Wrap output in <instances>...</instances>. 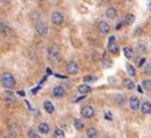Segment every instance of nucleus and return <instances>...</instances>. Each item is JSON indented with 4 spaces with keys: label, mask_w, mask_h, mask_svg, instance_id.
I'll return each mask as SVG.
<instances>
[{
    "label": "nucleus",
    "mask_w": 151,
    "mask_h": 138,
    "mask_svg": "<svg viewBox=\"0 0 151 138\" xmlns=\"http://www.w3.org/2000/svg\"><path fill=\"white\" fill-rule=\"evenodd\" d=\"M83 125H85V124H83V119H82V118H75V119H73V126H75L78 131L83 129Z\"/></svg>",
    "instance_id": "6ab92c4d"
},
{
    "label": "nucleus",
    "mask_w": 151,
    "mask_h": 138,
    "mask_svg": "<svg viewBox=\"0 0 151 138\" xmlns=\"http://www.w3.org/2000/svg\"><path fill=\"white\" fill-rule=\"evenodd\" d=\"M137 50H138V52H145V50H147V47H145L144 43H139V45L137 46Z\"/></svg>",
    "instance_id": "c85d7f7f"
},
{
    "label": "nucleus",
    "mask_w": 151,
    "mask_h": 138,
    "mask_svg": "<svg viewBox=\"0 0 151 138\" xmlns=\"http://www.w3.org/2000/svg\"><path fill=\"white\" fill-rule=\"evenodd\" d=\"M138 65H139V66H141V65H145V59H139Z\"/></svg>",
    "instance_id": "72a5a7b5"
},
{
    "label": "nucleus",
    "mask_w": 151,
    "mask_h": 138,
    "mask_svg": "<svg viewBox=\"0 0 151 138\" xmlns=\"http://www.w3.org/2000/svg\"><path fill=\"white\" fill-rule=\"evenodd\" d=\"M139 105H141V101L138 99V96H131L128 99V106H129L131 111H138Z\"/></svg>",
    "instance_id": "6e6552de"
},
{
    "label": "nucleus",
    "mask_w": 151,
    "mask_h": 138,
    "mask_svg": "<svg viewBox=\"0 0 151 138\" xmlns=\"http://www.w3.org/2000/svg\"><path fill=\"white\" fill-rule=\"evenodd\" d=\"M98 129L95 128V126H89V128H86V131H85V135L86 138H98Z\"/></svg>",
    "instance_id": "2eb2a0df"
},
{
    "label": "nucleus",
    "mask_w": 151,
    "mask_h": 138,
    "mask_svg": "<svg viewBox=\"0 0 151 138\" xmlns=\"http://www.w3.org/2000/svg\"><path fill=\"white\" fill-rule=\"evenodd\" d=\"M53 138H65V132H63V129H60V128H55V131H53Z\"/></svg>",
    "instance_id": "393cba45"
},
{
    "label": "nucleus",
    "mask_w": 151,
    "mask_h": 138,
    "mask_svg": "<svg viewBox=\"0 0 151 138\" xmlns=\"http://www.w3.org/2000/svg\"><path fill=\"white\" fill-rule=\"evenodd\" d=\"M49 138H53V137H49Z\"/></svg>",
    "instance_id": "79ce46f5"
},
{
    "label": "nucleus",
    "mask_w": 151,
    "mask_h": 138,
    "mask_svg": "<svg viewBox=\"0 0 151 138\" xmlns=\"http://www.w3.org/2000/svg\"><path fill=\"white\" fill-rule=\"evenodd\" d=\"M36 17H37V19L40 17V14H39V12H33V13H32V19H35V20H36Z\"/></svg>",
    "instance_id": "7c9ffc66"
},
{
    "label": "nucleus",
    "mask_w": 151,
    "mask_h": 138,
    "mask_svg": "<svg viewBox=\"0 0 151 138\" xmlns=\"http://www.w3.org/2000/svg\"><path fill=\"white\" fill-rule=\"evenodd\" d=\"M1 3H4V4H7V3H9V0H1Z\"/></svg>",
    "instance_id": "4c0bfd02"
},
{
    "label": "nucleus",
    "mask_w": 151,
    "mask_h": 138,
    "mask_svg": "<svg viewBox=\"0 0 151 138\" xmlns=\"http://www.w3.org/2000/svg\"><path fill=\"white\" fill-rule=\"evenodd\" d=\"M127 73L131 76V79L137 76V70H135V68H134L132 65H128V66H127Z\"/></svg>",
    "instance_id": "5701e85b"
},
{
    "label": "nucleus",
    "mask_w": 151,
    "mask_h": 138,
    "mask_svg": "<svg viewBox=\"0 0 151 138\" xmlns=\"http://www.w3.org/2000/svg\"><path fill=\"white\" fill-rule=\"evenodd\" d=\"M122 99H124V98H122L121 95H119V96H116V104H122V102H124Z\"/></svg>",
    "instance_id": "2f4dec72"
},
{
    "label": "nucleus",
    "mask_w": 151,
    "mask_h": 138,
    "mask_svg": "<svg viewBox=\"0 0 151 138\" xmlns=\"http://www.w3.org/2000/svg\"><path fill=\"white\" fill-rule=\"evenodd\" d=\"M78 91H79V93H88V92L91 91V86L86 85V83H82V85L78 86Z\"/></svg>",
    "instance_id": "4be33fe9"
},
{
    "label": "nucleus",
    "mask_w": 151,
    "mask_h": 138,
    "mask_svg": "<svg viewBox=\"0 0 151 138\" xmlns=\"http://www.w3.org/2000/svg\"><path fill=\"white\" fill-rule=\"evenodd\" d=\"M37 1H45V0H37Z\"/></svg>",
    "instance_id": "a19ab883"
},
{
    "label": "nucleus",
    "mask_w": 151,
    "mask_h": 138,
    "mask_svg": "<svg viewBox=\"0 0 151 138\" xmlns=\"http://www.w3.org/2000/svg\"><path fill=\"white\" fill-rule=\"evenodd\" d=\"M0 33L1 34H6V36H13L14 32H13V29L7 24V23L4 22H0Z\"/></svg>",
    "instance_id": "9d476101"
},
{
    "label": "nucleus",
    "mask_w": 151,
    "mask_h": 138,
    "mask_svg": "<svg viewBox=\"0 0 151 138\" xmlns=\"http://www.w3.org/2000/svg\"><path fill=\"white\" fill-rule=\"evenodd\" d=\"M95 108H93L92 105H85V106H82L81 109V116L82 119H91L95 116Z\"/></svg>",
    "instance_id": "7ed1b4c3"
},
{
    "label": "nucleus",
    "mask_w": 151,
    "mask_h": 138,
    "mask_svg": "<svg viewBox=\"0 0 151 138\" xmlns=\"http://www.w3.org/2000/svg\"><path fill=\"white\" fill-rule=\"evenodd\" d=\"M105 118H106V119H112V115H111V112H105Z\"/></svg>",
    "instance_id": "473e14b6"
},
{
    "label": "nucleus",
    "mask_w": 151,
    "mask_h": 138,
    "mask_svg": "<svg viewBox=\"0 0 151 138\" xmlns=\"http://www.w3.org/2000/svg\"><path fill=\"white\" fill-rule=\"evenodd\" d=\"M147 9H148V12H150V13H151V0H150V1H148V4H147Z\"/></svg>",
    "instance_id": "c9c22d12"
},
{
    "label": "nucleus",
    "mask_w": 151,
    "mask_h": 138,
    "mask_svg": "<svg viewBox=\"0 0 151 138\" xmlns=\"http://www.w3.org/2000/svg\"><path fill=\"white\" fill-rule=\"evenodd\" d=\"M102 138H111V137H109V135H105V137H102Z\"/></svg>",
    "instance_id": "ea45409f"
},
{
    "label": "nucleus",
    "mask_w": 151,
    "mask_h": 138,
    "mask_svg": "<svg viewBox=\"0 0 151 138\" xmlns=\"http://www.w3.org/2000/svg\"><path fill=\"white\" fill-rule=\"evenodd\" d=\"M139 111H141V114L150 115L151 114V102L150 101H144V102H141V105H139Z\"/></svg>",
    "instance_id": "ddd939ff"
},
{
    "label": "nucleus",
    "mask_w": 151,
    "mask_h": 138,
    "mask_svg": "<svg viewBox=\"0 0 151 138\" xmlns=\"http://www.w3.org/2000/svg\"><path fill=\"white\" fill-rule=\"evenodd\" d=\"M122 86L125 88V89H135L137 86H135V83H134V80L131 79V78H125V79H122Z\"/></svg>",
    "instance_id": "dca6fc26"
},
{
    "label": "nucleus",
    "mask_w": 151,
    "mask_h": 138,
    "mask_svg": "<svg viewBox=\"0 0 151 138\" xmlns=\"http://www.w3.org/2000/svg\"><path fill=\"white\" fill-rule=\"evenodd\" d=\"M0 83H1L3 88H6V89H12V88H14V85H16L14 75L10 73V72H3V73L0 75Z\"/></svg>",
    "instance_id": "f257e3e1"
},
{
    "label": "nucleus",
    "mask_w": 151,
    "mask_h": 138,
    "mask_svg": "<svg viewBox=\"0 0 151 138\" xmlns=\"http://www.w3.org/2000/svg\"><path fill=\"white\" fill-rule=\"evenodd\" d=\"M37 131H39V134H42V135H47V134L50 132V125H49L47 122H40L39 126H37Z\"/></svg>",
    "instance_id": "4468645a"
},
{
    "label": "nucleus",
    "mask_w": 151,
    "mask_h": 138,
    "mask_svg": "<svg viewBox=\"0 0 151 138\" xmlns=\"http://www.w3.org/2000/svg\"><path fill=\"white\" fill-rule=\"evenodd\" d=\"M92 80H95V78H93L92 75H86V76H83V82H92Z\"/></svg>",
    "instance_id": "c756f323"
},
{
    "label": "nucleus",
    "mask_w": 151,
    "mask_h": 138,
    "mask_svg": "<svg viewBox=\"0 0 151 138\" xmlns=\"http://www.w3.org/2000/svg\"><path fill=\"white\" fill-rule=\"evenodd\" d=\"M27 137L29 138H42L37 132H36L35 129H29V132H27Z\"/></svg>",
    "instance_id": "cd10ccee"
},
{
    "label": "nucleus",
    "mask_w": 151,
    "mask_h": 138,
    "mask_svg": "<svg viewBox=\"0 0 151 138\" xmlns=\"http://www.w3.org/2000/svg\"><path fill=\"white\" fill-rule=\"evenodd\" d=\"M3 138H13V137H10V135H6V137H3Z\"/></svg>",
    "instance_id": "58836bf2"
},
{
    "label": "nucleus",
    "mask_w": 151,
    "mask_h": 138,
    "mask_svg": "<svg viewBox=\"0 0 151 138\" xmlns=\"http://www.w3.org/2000/svg\"><path fill=\"white\" fill-rule=\"evenodd\" d=\"M65 93H66V89H65V86H62V85H56V86H53V89H52V95H53L55 98H63Z\"/></svg>",
    "instance_id": "1a4fd4ad"
},
{
    "label": "nucleus",
    "mask_w": 151,
    "mask_h": 138,
    "mask_svg": "<svg viewBox=\"0 0 151 138\" xmlns=\"http://www.w3.org/2000/svg\"><path fill=\"white\" fill-rule=\"evenodd\" d=\"M105 16H106V19L114 20V19H116V16H118V12H116V9L114 6H109V7L105 9Z\"/></svg>",
    "instance_id": "9b49d317"
},
{
    "label": "nucleus",
    "mask_w": 151,
    "mask_h": 138,
    "mask_svg": "<svg viewBox=\"0 0 151 138\" xmlns=\"http://www.w3.org/2000/svg\"><path fill=\"white\" fill-rule=\"evenodd\" d=\"M47 59L52 62V63H58L59 59H60V50L56 45H50L47 47Z\"/></svg>",
    "instance_id": "f03ea898"
},
{
    "label": "nucleus",
    "mask_w": 151,
    "mask_h": 138,
    "mask_svg": "<svg viewBox=\"0 0 151 138\" xmlns=\"http://www.w3.org/2000/svg\"><path fill=\"white\" fill-rule=\"evenodd\" d=\"M137 91H138V92H144V89H142V88H141V85H139L138 88H137Z\"/></svg>",
    "instance_id": "e433bc0d"
},
{
    "label": "nucleus",
    "mask_w": 151,
    "mask_h": 138,
    "mask_svg": "<svg viewBox=\"0 0 151 138\" xmlns=\"http://www.w3.org/2000/svg\"><path fill=\"white\" fill-rule=\"evenodd\" d=\"M108 50L112 53V55H118L119 53V47L115 43V37H109V45H108Z\"/></svg>",
    "instance_id": "f8f14e48"
},
{
    "label": "nucleus",
    "mask_w": 151,
    "mask_h": 138,
    "mask_svg": "<svg viewBox=\"0 0 151 138\" xmlns=\"http://www.w3.org/2000/svg\"><path fill=\"white\" fill-rule=\"evenodd\" d=\"M9 134H10V137H12V135H19V134H20V128H19V125L14 124V122L10 124V125H9Z\"/></svg>",
    "instance_id": "a211bd4d"
},
{
    "label": "nucleus",
    "mask_w": 151,
    "mask_h": 138,
    "mask_svg": "<svg viewBox=\"0 0 151 138\" xmlns=\"http://www.w3.org/2000/svg\"><path fill=\"white\" fill-rule=\"evenodd\" d=\"M111 65H112V60L111 59H108V58H102V66L104 68H111Z\"/></svg>",
    "instance_id": "a878e982"
},
{
    "label": "nucleus",
    "mask_w": 151,
    "mask_h": 138,
    "mask_svg": "<svg viewBox=\"0 0 151 138\" xmlns=\"http://www.w3.org/2000/svg\"><path fill=\"white\" fill-rule=\"evenodd\" d=\"M122 52H124V56L127 58V59H132V58L135 56V50L132 47H129V46H125L122 49Z\"/></svg>",
    "instance_id": "f3484780"
},
{
    "label": "nucleus",
    "mask_w": 151,
    "mask_h": 138,
    "mask_svg": "<svg viewBox=\"0 0 151 138\" xmlns=\"http://www.w3.org/2000/svg\"><path fill=\"white\" fill-rule=\"evenodd\" d=\"M134 22H135V16L132 13H128L125 16V19H124V24H132Z\"/></svg>",
    "instance_id": "412c9836"
},
{
    "label": "nucleus",
    "mask_w": 151,
    "mask_h": 138,
    "mask_svg": "<svg viewBox=\"0 0 151 138\" xmlns=\"http://www.w3.org/2000/svg\"><path fill=\"white\" fill-rule=\"evenodd\" d=\"M122 24H124V23H118V24L115 26V29L116 30H118V29H121V27H122Z\"/></svg>",
    "instance_id": "f704fd0d"
},
{
    "label": "nucleus",
    "mask_w": 151,
    "mask_h": 138,
    "mask_svg": "<svg viewBox=\"0 0 151 138\" xmlns=\"http://www.w3.org/2000/svg\"><path fill=\"white\" fill-rule=\"evenodd\" d=\"M142 72H144L145 75L151 76V63H145V65H144V68H142Z\"/></svg>",
    "instance_id": "bb28decb"
},
{
    "label": "nucleus",
    "mask_w": 151,
    "mask_h": 138,
    "mask_svg": "<svg viewBox=\"0 0 151 138\" xmlns=\"http://www.w3.org/2000/svg\"><path fill=\"white\" fill-rule=\"evenodd\" d=\"M141 85H142V89H144V91H151V79L150 78L144 79Z\"/></svg>",
    "instance_id": "b1692460"
},
{
    "label": "nucleus",
    "mask_w": 151,
    "mask_h": 138,
    "mask_svg": "<svg viewBox=\"0 0 151 138\" xmlns=\"http://www.w3.org/2000/svg\"><path fill=\"white\" fill-rule=\"evenodd\" d=\"M128 1H131V0H128Z\"/></svg>",
    "instance_id": "37998d69"
},
{
    "label": "nucleus",
    "mask_w": 151,
    "mask_h": 138,
    "mask_svg": "<svg viewBox=\"0 0 151 138\" xmlns=\"http://www.w3.org/2000/svg\"><path fill=\"white\" fill-rule=\"evenodd\" d=\"M35 30H36V33L39 34V36H46L47 32H49V29H47V24L45 22H36Z\"/></svg>",
    "instance_id": "423d86ee"
},
{
    "label": "nucleus",
    "mask_w": 151,
    "mask_h": 138,
    "mask_svg": "<svg viewBox=\"0 0 151 138\" xmlns=\"http://www.w3.org/2000/svg\"><path fill=\"white\" fill-rule=\"evenodd\" d=\"M96 26H98V30L102 34H108L111 32V26H109V23L106 22V20H99Z\"/></svg>",
    "instance_id": "0eeeda50"
},
{
    "label": "nucleus",
    "mask_w": 151,
    "mask_h": 138,
    "mask_svg": "<svg viewBox=\"0 0 151 138\" xmlns=\"http://www.w3.org/2000/svg\"><path fill=\"white\" fill-rule=\"evenodd\" d=\"M43 108H45V111L49 112V114H52V112L55 111V106H53V104L50 102V101H45V102H43Z\"/></svg>",
    "instance_id": "aec40b11"
},
{
    "label": "nucleus",
    "mask_w": 151,
    "mask_h": 138,
    "mask_svg": "<svg viewBox=\"0 0 151 138\" xmlns=\"http://www.w3.org/2000/svg\"><path fill=\"white\" fill-rule=\"evenodd\" d=\"M65 69H66V73L68 75H76V73H79V63L76 60H69L66 63Z\"/></svg>",
    "instance_id": "20e7f679"
},
{
    "label": "nucleus",
    "mask_w": 151,
    "mask_h": 138,
    "mask_svg": "<svg viewBox=\"0 0 151 138\" xmlns=\"http://www.w3.org/2000/svg\"><path fill=\"white\" fill-rule=\"evenodd\" d=\"M50 20H52V23H53L55 26H60V24H63V22H65V16H63V13H60V12L56 10L52 13Z\"/></svg>",
    "instance_id": "39448f33"
}]
</instances>
